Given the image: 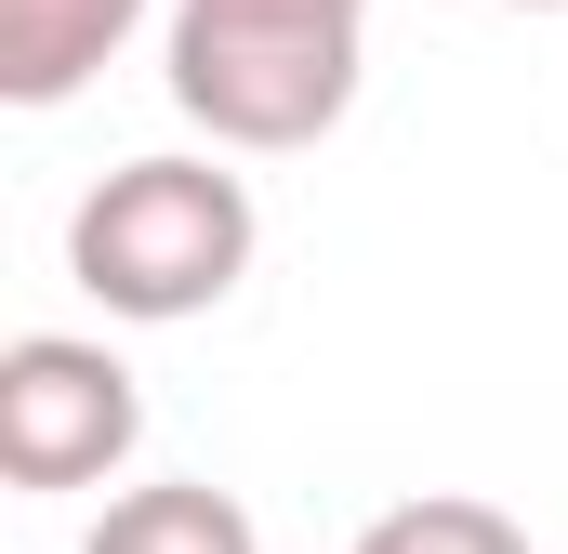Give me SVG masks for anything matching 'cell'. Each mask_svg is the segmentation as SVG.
Here are the masks:
<instances>
[{"label": "cell", "instance_id": "6da1fadb", "mask_svg": "<svg viewBox=\"0 0 568 554\" xmlns=\"http://www.w3.org/2000/svg\"><path fill=\"white\" fill-rule=\"evenodd\" d=\"M371 0H172V106L239 158H291L357 106Z\"/></svg>", "mask_w": 568, "mask_h": 554}, {"label": "cell", "instance_id": "7a4b0ae2", "mask_svg": "<svg viewBox=\"0 0 568 554\" xmlns=\"http://www.w3.org/2000/svg\"><path fill=\"white\" fill-rule=\"evenodd\" d=\"M252 185L225 158H120L80 212H67V277L133 317V330H172V317H212L239 277H252Z\"/></svg>", "mask_w": 568, "mask_h": 554}, {"label": "cell", "instance_id": "3957f363", "mask_svg": "<svg viewBox=\"0 0 568 554\" xmlns=\"http://www.w3.org/2000/svg\"><path fill=\"white\" fill-rule=\"evenodd\" d=\"M133 435H145V397L106 343L27 330L0 357V475L13 489H93V475L133 462Z\"/></svg>", "mask_w": 568, "mask_h": 554}, {"label": "cell", "instance_id": "277c9868", "mask_svg": "<svg viewBox=\"0 0 568 554\" xmlns=\"http://www.w3.org/2000/svg\"><path fill=\"white\" fill-rule=\"evenodd\" d=\"M133 27H145V0H0V93L13 106H67Z\"/></svg>", "mask_w": 568, "mask_h": 554}, {"label": "cell", "instance_id": "5b68a950", "mask_svg": "<svg viewBox=\"0 0 568 554\" xmlns=\"http://www.w3.org/2000/svg\"><path fill=\"white\" fill-rule=\"evenodd\" d=\"M80 554H265V529H252L225 489L172 475V489H120V502L93 515V542H80Z\"/></svg>", "mask_w": 568, "mask_h": 554}, {"label": "cell", "instance_id": "8992f818", "mask_svg": "<svg viewBox=\"0 0 568 554\" xmlns=\"http://www.w3.org/2000/svg\"><path fill=\"white\" fill-rule=\"evenodd\" d=\"M344 554H529V529L503 502H463V489H424V502H384Z\"/></svg>", "mask_w": 568, "mask_h": 554}, {"label": "cell", "instance_id": "52a82bcc", "mask_svg": "<svg viewBox=\"0 0 568 554\" xmlns=\"http://www.w3.org/2000/svg\"><path fill=\"white\" fill-rule=\"evenodd\" d=\"M516 13H556V0H516Z\"/></svg>", "mask_w": 568, "mask_h": 554}]
</instances>
